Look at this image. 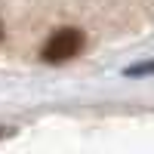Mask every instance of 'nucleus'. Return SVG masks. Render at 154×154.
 Returning <instances> with one entry per match:
<instances>
[{"label":"nucleus","instance_id":"7ed1b4c3","mask_svg":"<svg viewBox=\"0 0 154 154\" xmlns=\"http://www.w3.org/2000/svg\"><path fill=\"white\" fill-rule=\"evenodd\" d=\"M0 37H3V25H0Z\"/></svg>","mask_w":154,"mask_h":154},{"label":"nucleus","instance_id":"f257e3e1","mask_svg":"<svg viewBox=\"0 0 154 154\" xmlns=\"http://www.w3.org/2000/svg\"><path fill=\"white\" fill-rule=\"evenodd\" d=\"M83 49V31L77 28H59L56 34H49V40L43 43L40 56L43 62H68Z\"/></svg>","mask_w":154,"mask_h":154},{"label":"nucleus","instance_id":"f03ea898","mask_svg":"<svg viewBox=\"0 0 154 154\" xmlns=\"http://www.w3.org/2000/svg\"><path fill=\"white\" fill-rule=\"evenodd\" d=\"M151 71H154V62H145V65H136V68H130L126 74H130V77H136V74H151Z\"/></svg>","mask_w":154,"mask_h":154}]
</instances>
